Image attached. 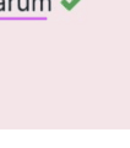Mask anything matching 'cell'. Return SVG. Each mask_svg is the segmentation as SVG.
<instances>
[{
  "label": "cell",
  "instance_id": "cell-1",
  "mask_svg": "<svg viewBox=\"0 0 130 148\" xmlns=\"http://www.w3.org/2000/svg\"><path fill=\"white\" fill-rule=\"evenodd\" d=\"M4 10V3H0V11Z\"/></svg>",
  "mask_w": 130,
  "mask_h": 148
}]
</instances>
